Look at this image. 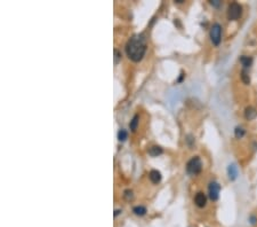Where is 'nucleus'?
<instances>
[{
  "label": "nucleus",
  "mask_w": 257,
  "mask_h": 227,
  "mask_svg": "<svg viewBox=\"0 0 257 227\" xmlns=\"http://www.w3.org/2000/svg\"><path fill=\"white\" fill-rule=\"evenodd\" d=\"M194 203H196V205L199 208H204L206 205V203H207V197H206V195L204 194V193H198L197 195H196V197H194Z\"/></svg>",
  "instance_id": "nucleus-6"
},
{
  "label": "nucleus",
  "mask_w": 257,
  "mask_h": 227,
  "mask_svg": "<svg viewBox=\"0 0 257 227\" xmlns=\"http://www.w3.org/2000/svg\"><path fill=\"white\" fill-rule=\"evenodd\" d=\"M256 116H257V111L254 109L253 107H248V108H246L245 117L247 118L248 121H251V119H254V118H256Z\"/></svg>",
  "instance_id": "nucleus-9"
},
{
  "label": "nucleus",
  "mask_w": 257,
  "mask_h": 227,
  "mask_svg": "<svg viewBox=\"0 0 257 227\" xmlns=\"http://www.w3.org/2000/svg\"><path fill=\"white\" fill-rule=\"evenodd\" d=\"M241 79H242V81L245 83L246 85H248V84H250V77H249L248 72H247V70L243 69L242 71H241Z\"/></svg>",
  "instance_id": "nucleus-15"
},
{
  "label": "nucleus",
  "mask_w": 257,
  "mask_h": 227,
  "mask_svg": "<svg viewBox=\"0 0 257 227\" xmlns=\"http://www.w3.org/2000/svg\"><path fill=\"white\" fill-rule=\"evenodd\" d=\"M209 36H210V40L214 45H219L222 40V27L218 23L213 24V27L210 28L209 31Z\"/></svg>",
  "instance_id": "nucleus-4"
},
{
  "label": "nucleus",
  "mask_w": 257,
  "mask_h": 227,
  "mask_svg": "<svg viewBox=\"0 0 257 227\" xmlns=\"http://www.w3.org/2000/svg\"><path fill=\"white\" fill-rule=\"evenodd\" d=\"M127 138H128V133H127V131L124 130V129H121L119 132H118V140L121 142H124L127 140Z\"/></svg>",
  "instance_id": "nucleus-14"
},
{
  "label": "nucleus",
  "mask_w": 257,
  "mask_h": 227,
  "mask_svg": "<svg viewBox=\"0 0 257 227\" xmlns=\"http://www.w3.org/2000/svg\"><path fill=\"white\" fill-rule=\"evenodd\" d=\"M234 134H235V138L240 139L243 137V134H245V130L242 129V127H237L235 130H234Z\"/></svg>",
  "instance_id": "nucleus-16"
},
{
  "label": "nucleus",
  "mask_w": 257,
  "mask_h": 227,
  "mask_svg": "<svg viewBox=\"0 0 257 227\" xmlns=\"http://www.w3.org/2000/svg\"><path fill=\"white\" fill-rule=\"evenodd\" d=\"M134 213L136 216H140V217H142V216H144L145 213H146V208L145 207H142V205H137V207H135L133 209Z\"/></svg>",
  "instance_id": "nucleus-13"
},
{
  "label": "nucleus",
  "mask_w": 257,
  "mask_h": 227,
  "mask_svg": "<svg viewBox=\"0 0 257 227\" xmlns=\"http://www.w3.org/2000/svg\"><path fill=\"white\" fill-rule=\"evenodd\" d=\"M138 123H140V116H138V115H135L133 117V119L130 121V123H129V127H130V130L133 131V132H135V131L137 130Z\"/></svg>",
  "instance_id": "nucleus-11"
},
{
  "label": "nucleus",
  "mask_w": 257,
  "mask_h": 227,
  "mask_svg": "<svg viewBox=\"0 0 257 227\" xmlns=\"http://www.w3.org/2000/svg\"><path fill=\"white\" fill-rule=\"evenodd\" d=\"M124 197H125V200H126V201H130V200H133V197H134L133 192L130 191V189H127V191H125Z\"/></svg>",
  "instance_id": "nucleus-17"
},
{
  "label": "nucleus",
  "mask_w": 257,
  "mask_h": 227,
  "mask_svg": "<svg viewBox=\"0 0 257 227\" xmlns=\"http://www.w3.org/2000/svg\"><path fill=\"white\" fill-rule=\"evenodd\" d=\"M210 4L214 5V6H218V5L221 4V2H219L218 0H214V1H210Z\"/></svg>",
  "instance_id": "nucleus-19"
},
{
  "label": "nucleus",
  "mask_w": 257,
  "mask_h": 227,
  "mask_svg": "<svg viewBox=\"0 0 257 227\" xmlns=\"http://www.w3.org/2000/svg\"><path fill=\"white\" fill-rule=\"evenodd\" d=\"M120 212H121V210H116V212H114V216H116V217H117V216L119 215Z\"/></svg>",
  "instance_id": "nucleus-20"
},
{
  "label": "nucleus",
  "mask_w": 257,
  "mask_h": 227,
  "mask_svg": "<svg viewBox=\"0 0 257 227\" xmlns=\"http://www.w3.org/2000/svg\"><path fill=\"white\" fill-rule=\"evenodd\" d=\"M149 154L151 155V156H153V157H157V156H159V155L162 154V148L159 146H153L151 147L149 149Z\"/></svg>",
  "instance_id": "nucleus-10"
},
{
  "label": "nucleus",
  "mask_w": 257,
  "mask_h": 227,
  "mask_svg": "<svg viewBox=\"0 0 257 227\" xmlns=\"http://www.w3.org/2000/svg\"><path fill=\"white\" fill-rule=\"evenodd\" d=\"M148 49L146 38L144 35H135L126 44L127 56L134 62H140L144 57Z\"/></svg>",
  "instance_id": "nucleus-1"
},
{
  "label": "nucleus",
  "mask_w": 257,
  "mask_h": 227,
  "mask_svg": "<svg viewBox=\"0 0 257 227\" xmlns=\"http://www.w3.org/2000/svg\"><path fill=\"white\" fill-rule=\"evenodd\" d=\"M201 170H202V162H201L200 157H198V156L192 157L186 164V171L190 175H196L199 172H201Z\"/></svg>",
  "instance_id": "nucleus-2"
},
{
  "label": "nucleus",
  "mask_w": 257,
  "mask_h": 227,
  "mask_svg": "<svg viewBox=\"0 0 257 227\" xmlns=\"http://www.w3.org/2000/svg\"><path fill=\"white\" fill-rule=\"evenodd\" d=\"M242 14V7L238 2H232L227 8V19L230 21H237L240 19Z\"/></svg>",
  "instance_id": "nucleus-3"
},
{
  "label": "nucleus",
  "mask_w": 257,
  "mask_h": 227,
  "mask_svg": "<svg viewBox=\"0 0 257 227\" xmlns=\"http://www.w3.org/2000/svg\"><path fill=\"white\" fill-rule=\"evenodd\" d=\"M208 191H209V197H210V200L212 201H217L218 197H219V192H221L219 184L216 183V181H212V183L209 184Z\"/></svg>",
  "instance_id": "nucleus-5"
},
{
  "label": "nucleus",
  "mask_w": 257,
  "mask_h": 227,
  "mask_svg": "<svg viewBox=\"0 0 257 227\" xmlns=\"http://www.w3.org/2000/svg\"><path fill=\"white\" fill-rule=\"evenodd\" d=\"M227 173H229V178L231 180H234V179L238 177V167L235 164H231L227 167Z\"/></svg>",
  "instance_id": "nucleus-8"
},
{
  "label": "nucleus",
  "mask_w": 257,
  "mask_h": 227,
  "mask_svg": "<svg viewBox=\"0 0 257 227\" xmlns=\"http://www.w3.org/2000/svg\"><path fill=\"white\" fill-rule=\"evenodd\" d=\"M240 62L242 63V65H243V69H247V68H249V67L251 65V63H253V59L250 56H241Z\"/></svg>",
  "instance_id": "nucleus-12"
},
{
  "label": "nucleus",
  "mask_w": 257,
  "mask_h": 227,
  "mask_svg": "<svg viewBox=\"0 0 257 227\" xmlns=\"http://www.w3.org/2000/svg\"><path fill=\"white\" fill-rule=\"evenodd\" d=\"M121 60V53L118 49H114V64H118Z\"/></svg>",
  "instance_id": "nucleus-18"
},
{
  "label": "nucleus",
  "mask_w": 257,
  "mask_h": 227,
  "mask_svg": "<svg viewBox=\"0 0 257 227\" xmlns=\"http://www.w3.org/2000/svg\"><path fill=\"white\" fill-rule=\"evenodd\" d=\"M149 178L153 184H159L161 181V173L158 170H152L150 171Z\"/></svg>",
  "instance_id": "nucleus-7"
}]
</instances>
